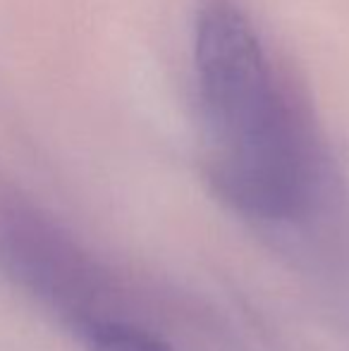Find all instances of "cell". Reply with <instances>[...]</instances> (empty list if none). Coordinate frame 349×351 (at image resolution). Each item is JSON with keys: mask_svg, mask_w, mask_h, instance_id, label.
I'll return each instance as SVG.
<instances>
[{"mask_svg": "<svg viewBox=\"0 0 349 351\" xmlns=\"http://www.w3.org/2000/svg\"><path fill=\"white\" fill-rule=\"evenodd\" d=\"M191 74L206 175L220 199L258 220L302 215L318 182L316 141L244 0H196Z\"/></svg>", "mask_w": 349, "mask_h": 351, "instance_id": "6da1fadb", "label": "cell"}, {"mask_svg": "<svg viewBox=\"0 0 349 351\" xmlns=\"http://www.w3.org/2000/svg\"><path fill=\"white\" fill-rule=\"evenodd\" d=\"M88 351H173L163 339L120 320L96 318L80 328Z\"/></svg>", "mask_w": 349, "mask_h": 351, "instance_id": "7a4b0ae2", "label": "cell"}]
</instances>
